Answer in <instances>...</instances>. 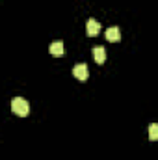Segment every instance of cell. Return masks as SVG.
<instances>
[{
	"label": "cell",
	"mask_w": 158,
	"mask_h": 160,
	"mask_svg": "<svg viewBox=\"0 0 158 160\" xmlns=\"http://www.w3.org/2000/svg\"><path fill=\"white\" fill-rule=\"evenodd\" d=\"M149 138H151V142H156L158 140V125L156 123H151V127H149Z\"/></svg>",
	"instance_id": "52a82bcc"
},
{
	"label": "cell",
	"mask_w": 158,
	"mask_h": 160,
	"mask_svg": "<svg viewBox=\"0 0 158 160\" xmlns=\"http://www.w3.org/2000/svg\"><path fill=\"white\" fill-rule=\"evenodd\" d=\"M93 58H95V62L99 65H102L106 62V50H104V47H95L93 48Z\"/></svg>",
	"instance_id": "277c9868"
},
{
	"label": "cell",
	"mask_w": 158,
	"mask_h": 160,
	"mask_svg": "<svg viewBox=\"0 0 158 160\" xmlns=\"http://www.w3.org/2000/svg\"><path fill=\"white\" fill-rule=\"evenodd\" d=\"M48 50H50L52 56H63V43H62V41H54V43L48 47Z\"/></svg>",
	"instance_id": "8992f818"
},
{
	"label": "cell",
	"mask_w": 158,
	"mask_h": 160,
	"mask_svg": "<svg viewBox=\"0 0 158 160\" xmlns=\"http://www.w3.org/2000/svg\"><path fill=\"white\" fill-rule=\"evenodd\" d=\"M106 39L108 41H119L121 39V32H119V28L117 26H110L108 30H106Z\"/></svg>",
	"instance_id": "5b68a950"
},
{
	"label": "cell",
	"mask_w": 158,
	"mask_h": 160,
	"mask_svg": "<svg viewBox=\"0 0 158 160\" xmlns=\"http://www.w3.org/2000/svg\"><path fill=\"white\" fill-rule=\"evenodd\" d=\"M11 110H13L15 116L24 118V116L30 114V104H28V101H24L22 97H15V99L11 101Z\"/></svg>",
	"instance_id": "6da1fadb"
},
{
	"label": "cell",
	"mask_w": 158,
	"mask_h": 160,
	"mask_svg": "<svg viewBox=\"0 0 158 160\" xmlns=\"http://www.w3.org/2000/svg\"><path fill=\"white\" fill-rule=\"evenodd\" d=\"M86 32H87V36H97L99 32H101V24H99V21L97 19H89L87 21V24H86Z\"/></svg>",
	"instance_id": "3957f363"
},
{
	"label": "cell",
	"mask_w": 158,
	"mask_h": 160,
	"mask_svg": "<svg viewBox=\"0 0 158 160\" xmlns=\"http://www.w3.org/2000/svg\"><path fill=\"white\" fill-rule=\"evenodd\" d=\"M73 75H75V78L86 82L87 77H89V69H87V65H86V63H77V65L73 67Z\"/></svg>",
	"instance_id": "7a4b0ae2"
}]
</instances>
